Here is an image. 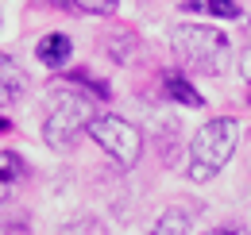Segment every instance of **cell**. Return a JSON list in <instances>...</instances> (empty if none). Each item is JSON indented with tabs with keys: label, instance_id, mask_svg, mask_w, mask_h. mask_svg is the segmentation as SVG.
I'll use <instances>...</instances> for the list:
<instances>
[{
	"label": "cell",
	"instance_id": "cell-1",
	"mask_svg": "<svg viewBox=\"0 0 251 235\" xmlns=\"http://www.w3.org/2000/svg\"><path fill=\"white\" fill-rule=\"evenodd\" d=\"M236 143H240V123L232 116H217V119H209V123H201V131L189 143V177L197 185L213 181L232 162Z\"/></svg>",
	"mask_w": 251,
	"mask_h": 235
},
{
	"label": "cell",
	"instance_id": "cell-2",
	"mask_svg": "<svg viewBox=\"0 0 251 235\" xmlns=\"http://www.w3.org/2000/svg\"><path fill=\"white\" fill-rule=\"evenodd\" d=\"M170 43H174V54L186 62L189 70H201V73L217 77V73H224L232 66V43L213 24H178L170 31Z\"/></svg>",
	"mask_w": 251,
	"mask_h": 235
},
{
	"label": "cell",
	"instance_id": "cell-3",
	"mask_svg": "<svg viewBox=\"0 0 251 235\" xmlns=\"http://www.w3.org/2000/svg\"><path fill=\"white\" fill-rule=\"evenodd\" d=\"M93 116L97 112H93V100H89V96H81L77 89H54L50 108H47V123H43L47 147L70 150L81 139V131H89Z\"/></svg>",
	"mask_w": 251,
	"mask_h": 235
},
{
	"label": "cell",
	"instance_id": "cell-4",
	"mask_svg": "<svg viewBox=\"0 0 251 235\" xmlns=\"http://www.w3.org/2000/svg\"><path fill=\"white\" fill-rule=\"evenodd\" d=\"M89 135L97 139V147H100V150H108V154H112V162H116V166H135V162H139V154H143V135H139V127H135V123H127L124 116H112V112L93 116Z\"/></svg>",
	"mask_w": 251,
	"mask_h": 235
},
{
	"label": "cell",
	"instance_id": "cell-5",
	"mask_svg": "<svg viewBox=\"0 0 251 235\" xmlns=\"http://www.w3.org/2000/svg\"><path fill=\"white\" fill-rule=\"evenodd\" d=\"M35 58L43 62L47 70H62L66 62L74 58V43H70V35H62V31L43 35V39H39V47H35Z\"/></svg>",
	"mask_w": 251,
	"mask_h": 235
},
{
	"label": "cell",
	"instance_id": "cell-6",
	"mask_svg": "<svg viewBox=\"0 0 251 235\" xmlns=\"http://www.w3.org/2000/svg\"><path fill=\"white\" fill-rule=\"evenodd\" d=\"M24 93H27V77H24V70H20L12 58L0 54V100H4V104H16Z\"/></svg>",
	"mask_w": 251,
	"mask_h": 235
},
{
	"label": "cell",
	"instance_id": "cell-7",
	"mask_svg": "<svg viewBox=\"0 0 251 235\" xmlns=\"http://www.w3.org/2000/svg\"><path fill=\"white\" fill-rule=\"evenodd\" d=\"M24 158L16 154V150H0V205L16 193V185H20V177H24Z\"/></svg>",
	"mask_w": 251,
	"mask_h": 235
},
{
	"label": "cell",
	"instance_id": "cell-8",
	"mask_svg": "<svg viewBox=\"0 0 251 235\" xmlns=\"http://www.w3.org/2000/svg\"><path fill=\"white\" fill-rule=\"evenodd\" d=\"M182 8L197 16H213V20H240V4L236 0H178Z\"/></svg>",
	"mask_w": 251,
	"mask_h": 235
},
{
	"label": "cell",
	"instance_id": "cell-9",
	"mask_svg": "<svg viewBox=\"0 0 251 235\" xmlns=\"http://www.w3.org/2000/svg\"><path fill=\"white\" fill-rule=\"evenodd\" d=\"M189 212L186 208H166L162 216L155 220V228H151V235H189Z\"/></svg>",
	"mask_w": 251,
	"mask_h": 235
},
{
	"label": "cell",
	"instance_id": "cell-10",
	"mask_svg": "<svg viewBox=\"0 0 251 235\" xmlns=\"http://www.w3.org/2000/svg\"><path fill=\"white\" fill-rule=\"evenodd\" d=\"M166 96H170V100H178V104H186V108H201V104H205V96H201V93H193V85H189V81H182V77H166Z\"/></svg>",
	"mask_w": 251,
	"mask_h": 235
},
{
	"label": "cell",
	"instance_id": "cell-11",
	"mask_svg": "<svg viewBox=\"0 0 251 235\" xmlns=\"http://www.w3.org/2000/svg\"><path fill=\"white\" fill-rule=\"evenodd\" d=\"M77 12H89V16H112L120 0H70Z\"/></svg>",
	"mask_w": 251,
	"mask_h": 235
},
{
	"label": "cell",
	"instance_id": "cell-12",
	"mask_svg": "<svg viewBox=\"0 0 251 235\" xmlns=\"http://www.w3.org/2000/svg\"><path fill=\"white\" fill-rule=\"evenodd\" d=\"M240 73L248 77V85H251V47L244 50V54H240Z\"/></svg>",
	"mask_w": 251,
	"mask_h": 235
},
{
	"label": "cell",
	"instance_id": "cell-13",
	"mask_svg": "<svg viewBox=\"0 0 251 235\" xmlns=\"http://www.w3.org/2000/svg\"><path fill=\"white\" fill-rule=\"evenodd\" d=\"M205 235H236V232H228V228H213V232H205Z\"/></svg>",
	"mask_w": 251,
	"mask_h": 235
},
{
	"label": "cell",
	"instance_id": "cell-14",
	"mask_svg": "<svg viewBox=\"0 0 251 235\" xmlns=\"http://www.w3.org/2000/svg\"><path fill=\"white\" fill-rule=\"evenodd\" d=\"M0 131H8V119H0Z\"/></svg>",
	"mask_w": 251,
	"mask_h": 235
}]
</instances>
